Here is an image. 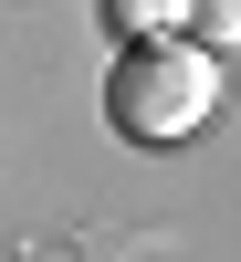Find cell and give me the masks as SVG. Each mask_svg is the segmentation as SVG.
<instances>
[{"mask_svg": "<svg viewBox=\"0 0 241 262\" xmlns=\"http://www.w3.org/2000/svg\"><path fill=\"white\" fill-rule=\"evenodd\" d=\"M210 116H221V63H210V42L147 32V42L116 53V74H105V126H116L126 147H189Z\"/></svg>", "mask_w": 241, "mask_h": 262, "instance_id": "1", "label": "cell"}, {"mask_svg": "<svg viewBox=\"0 0 241 262\" xmlns=\"http://www.w3.org/2000/svg\"><path fill=\"white\" fill-rule=\"evenodd\" d=\"M105 11H116L126 42H147V32H189V0H105Z\"/></svg>", "mask_w": 241, "mask_h": 262, "instance_id": "2", "label": "cell"}, {"mask_svg": "<svg viewBox=\"0 0 241 262\" xmlns=\"http://www.w3.org/2000/svg\"><path fill=\"white\" fill-rule=\"evenodd\" d=\"M189 32L221 53V42H241V0H189Z\"/></svg>", "mask_w": 241, "mask_h": 262, "instance_id": "3", "label": "cell"}]
</instances>
